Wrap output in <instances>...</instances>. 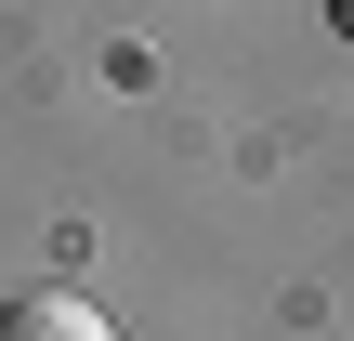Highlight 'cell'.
Instances as JSON below:
<instances>
[{"label":"cell","mask_w":354,"mask_h":341,"mask_svg":"<svg viewBox=\"0 0 354 341\" xmlns=\"http://www.w3.org/2000/svg\"><path fill=\"white\" fill-rule=\"evenodd\" d=\"M328 13H342V39H354V0H328Z\"/></svg>","instance_id":"2"},{"label":"cell","mask_w":354,"mask_h":341,"mask_svg":"<svg viewBox=\"0 0 354 341\" xmlns=\"http://www.w3.org/2000/svg\"><path fill=\"white\" fill-rule=\"evenodd\" d=\"M0 341H105V315H92L79 289H26V302L0 315Z\"/></svg>","instance_id":"1"}]
</instances>
